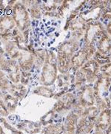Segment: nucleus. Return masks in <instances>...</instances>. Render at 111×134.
Wrapping results in <instances>:
<instances>
[{
	"mask_svg": "<svg viewBox=\"0 0 111 134\" xmlns=\"http://www.w3.org/2000/svg\"><path fill=\"white\" fill-rule=\"evenodd\" d=\"M8 92L11 96H13L14 97L15 96L17 98H22L27 93V87L26 86L22 85V83H16V84L13 83L8 92Z\"/></svg>",
	"mask_w": 111,
	"mask_h": 134,
	"instance_id": "aec40b11",
	"label": "nucleus"
},
{
	"mask_svg": "<svg viewBox=\"0 0 111 134\" xmlns=\"http://www.w3.org/2000/svg\"><path fill=\"white\" fill-rule=\"evenodd\" d=\"M100 66L94 60H90L86 62L80 69L85 75L87 83L93 84L96 81L97 77L99 75Z\"/></svg>",
	"mask_w": 111,
	"mask_h": 134,
	"instance_id": "f8f14e48",
	"label": "nucleus"
},
{
	"mask_svg": "<svg viewBox=\"0 0 111 134\" xmlns=\"http://www.w3.org/2000/svg\"><path fill=\"white\" fill-rule=\"evenodd\" d=\"M111 86V77L99 73L96 81L93 84L95 96V103L98 109L103 110L109 109L111 103L109 98V93Z\"/></svg>",
	"mask_w": 111,
	"mask_h": 134,
	"instance_id": "7ed1b4c3",
	"label": "nucleus"
},
{
	"mask_svg": "<svg viewBox=\"0 0 111 134\" xmlns=\"http://www.w3.org/2000/svg\"><path fill=\"white\" fill-rule=\"evenodd\" d=\"M30 33L34 48H52L61 34V20L44 17L32 20Z\"/></svg>",
	"mask_w": 111,
	"mask_h": 134,
	"instance_id": "f257e3e1",
	"label": "nucleus"
},
{
	"mask_svg": "<svg viewBox=\"0 0 111 134\" xmlns=\"http://www.w3.org/2000/svg\"><path fill=\"white\" fill-rule=\"evenodd\" d=\"M99 72L102 75H105L106 76L111 77V62L105 64L100 66Z\"/></svg>",
	"mask_w": 111,
	"mask_h": 134,
	"instance_id": "bb28decb",
	"label": "nucleus"
},
{
	"mask_svg": "<svg viewBox=\"0 0 111 134\" xmlns=\"http://www.w3.org/2000/svg\"><path fill=\"white\" fill-rule=\"evenodd\" d=\"M96 52V47H90L82 45L81 48L73 54V56L70 60V66L69 72L75 73L81 67L87 62L88 60H91L94 53Z\"/></svg>",
	"mask_w": 111,
	"mask_h": 134,
	"instance_id": "0eeeda50",
	"label": "nucleus"
},
{
	"mask_svg": "<svg viewBox=\"0 0 111 134\" xmlns=\"http://www.w3.org/2000/svg\"><path fill=\"white\" fill-rule=\"evenodd\" d=\"M0 96H2V92L0 90Z\"/></svg>",
	"mask_w": 111,
	"mask_h": 134,
	"instance_id": "2f4dec72",
	"label": "nucleus"
},
{
	"mask_svg": "<svg viewBox=\"0 0 111 134\" xmlns=\"http://www.w3.org/2000/svg\"><path fill=\"white\" fill-rule=\"evenodd\" d=\"M13 83L9 80L7 75L0 69V90L2 92H6L9 90Z\"/></svg>",
	"mask_w": 111,
	"mask_h": 134,
	"instance_id": "5701e85b",
	"label": "nucleus"
},
{
	"mask_svg": "<svg viewBox=\"0 0 111 134\" xmlns=\"http://www.w3.org/2000/svg\"><path fill=\"white\" fill-rule=\"evenodd\" d=\"M83 45V40H76L74 39L66 38L55 48L56 55L71 60L73 54L79 51Z\"/></svg>",
	"mask_w": 111,
	"mask_h": 134,
	"instance_id": "1a4fd4ad",
	"label": "nucleus"
},
{
	"mask_svg": "<svg viewBox=\"0 0 111 134\" xmlns=\"http://www.w3.org/2000/svg\"><path fill=\"white\" fill-rule=\"evenodd\" d=\"M105 33H107L105 26L100 20L88 23L86 24V29L83 37V45L96 47L99 39Z\"/></svg>",
	"mask_w": 111,
	"mask_h": 134,
	"instance_id": "39448f33",
	"label": "nucleus"
},
{
	"mask_svg": "<svg viewBox=\"0 0 111 134\" xmlns=\"http://www.w3.org/2000/svg\"><path fill=\"white\" fill-rule=\"evenodd\" d=\"M86 29V23L79 16L69 24L68 31L69 32H81L84 34Z\"/></svg>",
	"mask_w": 111,
	"mask_h": 134,
	"instance_id": "6ab92c4d",
	"label": "nucleus"
},
{
	"mask_svg": "<svg viewBox=\"0 0 111 134\" xmlns=\"http://www.w3.org/2000/svg\"><path fill=\"white\" fill-rule=\"evenodd\" d=\"M74 74L70 72L66 74H58L54 84L56 91L54 98H60L65 93L70 92L76 89L74 85Z\"/></svg>",
	"mask_w": 111,
	"mask_h": 134,
	"instance_id": "6e6552de",
	"label": "nucleus"
},
{
	"mask_svg": "<svg viewBox=\"0 0 111 134\" xmlns=\"http://www.w3.org/2000/svg\"><path fill=\"white\" fill-rule=\"evenodd\" d=\"M94 134H104V133H103V132H97L96 133H94Z\"/></svg>",
	"mask_w": 111,
	"mask_h": 134,
	"instance_id": "c756f323",
	"label": "nucleus"
},
{
	"mask_svg": "<svg viewBox=\"0 0 111 134\" xmlns=\"http://www.w3.org/2000/svg\"><path fill=\"white\" fill-rule=\"evenodd\" d=\"M68 134H73V133H68Z\"/></svg>",
	"mask_w": 111,
	"mask_h": 134,
	"instance_id": "473e14b6",
	"label": "nucleus"
},
{
	"mask_svg": "<svg viewBox=\"0 0 111 134\" xmlns=\"http://www.w3.org/2000/svg\"><path fill=\"white\" fill-rule=\"evenodd\" d=\"M103 24L105 25L108 22H111V6L105 8L104 10L102 11L101 18L99 19Z\"/></svg>",
	"mask_w": 111,
	"mask_h": 134,
	"instance_id": "a878e982",
	"label": "nucleus"
},
{
	"mask_svg": "<svg viewBox=\"0 0 111 134\" xmlns=\"http://www.w3.org/2000/svg\"><path fill=\"white\" fill-rule=\"evenodd\" d=\"M27 8L32 20H39L43 18L42 2L39 1H21Z\"/></svg>",
	"mask_w": 111,
	"mask_h": 134,
	"instance_id": "ddd939ff",
	"label": "nucleus"
},
{
	"mask_svg": "<svg viewBox=\"0 0 111 134\" xmlns=\"http://www.w3.org/2000/svg\"><path fill=\"white\" fill-rule=\"evenodd\" d=\"M86 83H87V81L85 75L80 69H79L74 74V85L76 89H79Z\"/></svg>",
	"mask_w": 111,
	"mask_h": 134,
	"instance_id": "b1692460",
	"label": "nucleus"
},
{
	"mask_svg": "<svg viewBox=\"0 0 111 134\" xmlns=\"http://www.w3.org/2000/svg\"><path fill=\"white\" fill-rule=\"evenodd\" d=\"M17 61L19 64L22 72H30L34 66L35 52L21 51L19 57L18 58Z\"/></svg>",
	"mask_w": 111,
	"mask_h": 134,
	"instance_id": "4468645a",
	"label": "nucleus"
},
{
	"mask_svg": "<svg viewBox=\"0 0 111 134\" xmlns=\"http://www.w3.org/2000/svg\"><path fill=\"white\" fill-rule=\"evenodd\" d=\"M16 27L11 13H4L0 15V34L12 33Z\"/></svg>",
	"mask_w": 111,
	"mask_h": 134,
	"instance_id": "2eb2a0df",
	"label": "nucleus"
},
{
	"mask_svg": "<svg viewBox=\"0 0 111 134\" xmlns=\"http://www.w3.org/2000/svg\"><path fill=\"white\" fill-rule=\"evenodd\" d=\"M105 26V29H106L107 33L111 37V22H108Z\"/></svg>",
	"mask_w": 111,
	"mask_h": 134,
	"instance_id": "cd10ccee",
	"label": "nucleus"
},
{
	"mask_svg": "<svg viewBox=\"0 0 111 134\" xmlns=\"http://www.w3.org/2000/svg\"><path fill=\"white\" fill-rule=\"evenodd\" d=\"M58 76L56 53L53 48L46 51V57L41 72L39 74V84L42 86H52L55 84Z\"/></svg>",
	"mask_w": 111,
	"mask_h": 134,
	"instance_id": "f03ea898",
	"label": "nucleus"
},
{
	"mask_svg": "<svg viewBox=\"0 0 111 134\" xmlns=\"http://www.w3.org/2000/svg\"><path fill=\"white\" fill-rule=\"evenodd\" d=\"M109 57H110L111 59V50H110V53H109Z\"/></svg>",
	"mask_w": 111,
	"mask_h": 134,
	"instance_id": "7c9ffc66",
	"label": "nucleus"
},
{
	"mask_svg": "<svg viewBox=\"0 0 111 134\" xmlns=\"http://www.w3.org/2000/svg\"><path fill=\"white\" fill-rule=\"evenodd\" d=\"M92 59L94 60L100 66L111 62V59L109 57V55H104V54H102L97 51L94 53Z\"/></svg>",
	"mask_w": 111,
	"mask_h": 134,
	"instance_id": "393cba45",
	"label": "nucleus"
},
{
	"mask_svg": "<svg viewBox=\"0 0 111 134\" xmlns=\"http://www.w3.org/2000/svg\"><path fill=\"white\" fill-rule=\"evenodd\" d=\"M76 97L79 104L83 107H93L95 104V96L93 92V84L86 83L77 89Z\"/></svg>",
	"mask_w": 111,
	"mask_h": 134,
	"instance_id": "9b49d317",
	"label": "nucleus"
},
{
	"mask_svg": "<svg viewBox=\"0 0 111 134\" xmlns=\"http://www.w3.org/2000/svg\"><path fill=\"white\" fill-rule=\"evenodd\" d=\"M11 15L14 19L16 28L21 32H24V31L30 29L32 19L27 8L22 4L21 2H16L13 6Z\"/></svg>",
	"mask_w": 111,
	"mask_h": 134,
	"instance_id": "423d86ee",
	"label": "nucleus"
},
{
	"mask_svg": "<svg viewBox=\"0 0 111 134\" xmlns=\"http://www.w3.org/2000/svg\"><path fill=\"white\" fill-rule=\"evenodd\" d=\"M77 99L76 95L73 92H68L61 96L56 104V109L58 110H62L63 109L70 108L75 103ZM56 107V106H55Z\"/></svg>",
	"mask_w": 111,
	"mask_h": 134,
	"instance_id": "a211bd4d",
	"label": "nucleus"
},
{
	"mask_svg": "<svg viewBox=\"0 0 111 134\" xmlns=\"http://www.w3.org/2000/svg\"><path fill=\"white\" fill-rule=\"evenodd\" d=\"M97 52L104 55H109L111 50V37L107 33L104 34L96 44Z\"/></svg>",
	"mask_w": 111,
	"mask_h": 134,
	"instance_id": "f3484780",
	"label": "nucleus"
},
{
	"mask_svg": "<svg viewBox=\"0 0 111 134\" xmlns=\"http://www.w3.org/2000/svg\"><path fill=\"white\" fill-rule=\"evenodd\" d=\"M62 1H44L42 2V13H49L57 11L58 7L62 4Z\"/></svg>",
	"mask_w": 111,
	"mask_h": 134,
	"instance_id": "4be33fe9",
	"label": "nucleus"
},
{
	"mask_svg": "<svg viewBox=\"0 0 111 134\" xmlns=\"http://www.w3.org/2000/svg\"><path fill=\"white\" fill-rule=\"evenodd\" d=\"M110 6L111 1H86L79 14V16L86 24L90 22L97 21L101 18L104 9Z\"/></svg>",
	"mask_w": 111,
	"mask_h": 134,
	"instance_id": "20e7f679",
	"label": "nucleus"
},
{
	"mask_svg": "<svg viewBox=\"0 0 111 134\" xmlns=\"http://www.w3.org/2000/svg\"><path fill=\"white\" fill-rule=\"evenodd\" d=\"M5 54V51H4V49H3L2 45H1V43H0V56H1V55H3V54Z\"/></svg>",
	"mask_w": 111,
	"mask_h": 134,
	"instance_id": "c85d7f7f",
	"label": "nucleus"
},
{
	"mask_svg": "<svg viewBox=\"0 0 111 134\" xmlns=\"http://www.w3.org/2000/svg\"><path fill=\"white\" fill-rule=\"evenodd\" d=\"M33 93L36 95H42L45 97H53L55 96L56 91L54 85L52 86H39L34 89Z\"/></svg>",
	"mask_w": 111,
	"mask_h": 134,
	"instance_id": "412c9836",
	"label": "nucleus"
},
{
	"mask_svg": "<svg viewBox=\"0 0 111 134\" xmlns=\"http://www.w3.org/2000/svg\"><path fill=\"white\" fill-rule=\"evenodd\" d=\"M111 122V110L105 109L101 112L96 120V127L97 132H103L110 127Z\"/></svg>",
	"mask_w": 111,
	"mask_h": 134,
	"instance_id": "dca6fc26",
	"label": "nucleus"
},
{
	"mask_svg": "<svg viewBox=\"0 0 111 134\" xmlns=\"http://www.w3.org/2000/svg\"><path fill=\"white\" fill-rule=\"evenodd\" d=\"M0 69H2L5 72L9 80L13 83H19L22 71L17 60L10 59V58H7L5 62L0 67Z\"/></svg>",
	"mask_w": 111,
	"mask_h": 134,
	"instance_id": "9d476101",
	"label": "nucleus"
}]
</instances>
